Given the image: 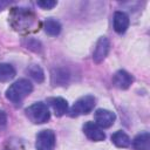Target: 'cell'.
I'll use <instances>...</instances> for the list:
<instances>
[{
    "instance_id": "cell-9",
    "label": "cell",
    "mask_w": 150,
    "mask_h": 150,
    "mask_svg": "<svg viewBox=\"0 0 150 150\" xmlns=\"http://www.w3.org/2000/svg\"><path fill=\"white\" fill-rule=\"evenodd\" d=\"M112 21H114V29L118 34H123L129 27V16L122 11L115 12Z\"/></svg>"
},
{
    "instance_id": "cell-7",
    "label": "cell",
    "mask_w": 150,
    "mask_h": 150,
    "mask_svg": "<svg viewBox=\"0 0 150 150\" xmlns=\"http://www.w3.org/2000/svg\"><path fill=\"white\" fill-rule=\"evenodd\" d=\"M83 132H84V135L89 139H91L94 142H101V141H103L105 138L104 132L102 131V129L95 122H87V123H84Z\"/></svg>"
},
{
    "instance_id": "cell-3",
    "label": "cell",
    "mask_w": 150,
    "mask_h": 150,
    "mask_svg": "<svg viewBox=\"0 0 150 150\" xmlns=\"http://www.w3.org/2000/svg\"><path fill=\"white\" fill-rule=\"evenodd\" d=\"M95 107V97L91 95H86L80 97L69 109V115L71 117H77L81 115L89 114Z\"/></svg>"
},
{
    "instance_id": "cell-2",
    "label": "cell",
    "mask_w": 150,
    "mask_h": 150,
    "mask_svg": "<svg viewBox=\"0 0 150 150\" xmlns=\"http://www.w3.org/2000/svg\"><path fill=\"white\" fill-rule=\"evenodd\" d=\"M27 117L35 124H42L50 118V112L43 102H36L26 109Z\"/></svg>"
},
{
    "instance_id": "cell-1",
    "label": "cell",
    "mask_w": 150,
    "mask_h": 150,
    "mask_svg": "<svg viewBox=\"0 0 150 150\" xmlns=\"http://www.w3.org/2000/svg\"><path fill=\"white\" fill-rule=\"evenodd\" d=\"M32 90L33 84L27 79H20L8 87V89L6 90V97L12 103L19 104L25 97H27L32 93Z\"/></svg>"
},
{
    "instance_id": "cell-5",
    "label": "cell",
    "mask_w": 150,
    "mask_h": 150,
    "mask_svg": "<svg viewBox=\"0 0 150 150\" xmlns=\"http://www.w3.org/2000/svg\"><path fill=\"white\" fill-rule=\"evenodd\" d=\"M110 49V42L108 40V38L105 36H101L95 46L94 53H93V60L95 63H101L108 55Z\"/></svg>"
},
{
    "instance_id": "cell-10",
    "label": "cell",
    "mask_w": 150,
    "mask_h": 150,
    "mask_svg": "<svg viewBox=\"0 0 150 150\" xmlns=\"http://www.w3.org/2000/svg\"><path fill=\"white\" fill-rule=\"evenodd\" d=\"M48 103L52 107L54 114L56 116H59V117L62 116V115H64L68 111V103L62 97H52V98H48Z\"/></svg>"
},
{
    "instance_id": "cell-4",
    "label": "cell",
    "mask_w": 150,
    "mask_h": 150,
    "mask_svg": "<svg viewBox=\"0 0 150 150\" xmlns=\"http://www.w3.org/2000/svg\"><path fill=\"white\" fill-rule=\"evenodd\" d=\"M55 134L53 130H42L38 134L36 141H35V148L36 150H54L55 148Z\"/></svg>"
},
{
    "instance_id": "cell-6",
    "label": "cell",
    "mask_w": 150,
    "mask_h": 150,
    "mask_svg": "<svg viewBox=\"0 0 150 150\" xmlns=\"http://www.w3.org/2000/svg\"><path fill=\"white\" fill-rule=\"evenodd\" d=\"M115 118H116V115L112 111L107 110V109H97L95 111V115H94L95 123L101 129L111 127L115 122Z\"/></svg>"
},
{
    "instance_id": "cell-13",
    "label": "cell",
    "mask_w": 150,
    "mask_h": 150,
    "mask_svg": "<svg viewBox=\"0 0 150 150\" xmlns=\"http://www.w3.org/2000/svg\"><path fill=\"white\" fill-rule=\"evenodd\" d=\"M43 29H45V32H46L48 35H50V36H56V35H59L60 32H61V25H60V22H59L57 20H55V19H53V18H49V19H47V20L45 21V23H43Z\"/></svg>"
},
{
    "instance_id": "cell-17",
    "label": "cell",
    "mask_w": 150,
    "mask_h": 150,
    "mask_svg": "<svg viewBox=\"0 0 150 150\" xmlns=\"http://www.w3.org/2000/svg\"><path fill=\"white\" fill-rule=\"evenodd\" d=\"M39 7L43 8V9H52L53 7H55L57 5V1L54 0H40L36 2Z\"/></svg>"
},
{
    "instance_id": "cell-18",
    "label": "cell",
    "mask_w": 150,
    "mask_h": 150,
    "mask_svg": "<svg viewBox=\"0 0 150 150\" xmlns=\"http://www.w3.org/2000/svg\"><path fill=\"white\" fill-rule=\"evenodd\" d=\"M8 5H9V1H2V0H0V11H2Z\"/></svg>"
},
{
    "instance_id": "cell-11",
    "label": "cell",
    "mask_w": 150,
    "mask_h": 150,
    "mask_svg": "<svg viewBox=\"0 0 150 150\" xmlns=\"http://www.w3.org/2000/svg\"><path fill=\"white\" fill-rule=\"evenodd\" d=\"M135 150H150V134L144 131L137 135L132 141Z\"/></svg>"
},
{
    "instance_id": "cell-16",
    "label": "cell",
    "mask_w": 150,
    "mask_h": 150,
    "mask_svg": "<svg viewBox=\"0 0 150 150\" xmlns=\"http://www.w3.org/2000/svg\"><path fill=\"white\" fill-rule=\"evenodd\" d=\"M67 79H68V74L66 71H62L60 69L55 71H53V75H52V80H53V83H55V86H60V84H64L67 82Z\"/></svg>"
},
{
    "instance_id": "cell-14",
    "label": "cell",
    "mask_w": 150,
    "mask_h": 150,
    "mask_svg": "<svg viewBox=\"0 0 150 150\" xmlns=\"http://www.w3.org/2000/svg\"><path fill=\"white\" fill-rule=\"evenodd\" d=\"M15 76V69L9 63H0V82H8Z\"/></svg>"
},
{
    "instance_id": "cell-8",
    "label": "cell",
    "mask_w": 150,
    "mask_h": 150,
    "mask_svg": "<svg viewBox=\"0 0 150 150\" xmlns=\"http://www.w3.org/2000/svg\"><path fill=\"white\" fill-rule=\"evenodd\" d=\"M132 81H134L132 76L125 70L116 71L112 77V83L118 89H128L130 87V84L132 83Z\"/></svg>"
},
{
    "instance_id": "cell-12",
    "label": "cell",
    "mask_w": 150,
    "mask_h": 150,
    "mask_svg": "<svg viewBox=\"0 0 150 150\" xmlns=\"http://www.w3.org/2000/svg\"><path fill=\"white\" fill-rule=\"evenodd\" d=\"M111 142L117 146V148H128L131 144L130 137L124 132V131H116L115 134L111 135Z\"/></svg>"
},
{
    "instance_id": "cell-15",
    "label": "cell",
    "mask_w": 150,
    "mask_h": 150,
    "mask_svg": "<svg viewBox=\"0 0 150 150\" xmlns=\"http://www.w3.org/2000/svg\"><path fill=\"white\" fill-rule=\"evenodd\" d=\"M27 73L28 75L35 81V82H42L45 80V74H43V70L42 68L39 66V64H30L28 68H27Z\"/></svg>"
}]
</instances>
